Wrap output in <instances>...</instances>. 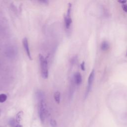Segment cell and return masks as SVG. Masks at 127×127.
<instances>
[{"mask_svg": "<svg viewBox=\"0 0 127 127\" xmlns=\"http://www.w3.org/2000/svg\"><path fill=\"white\" fill-rule=\"evenodd\" d=\"M80 67H81V69L82 70H85V64H84V62H83L81 64H80Z\"/></svg>", "mask_w": 127, "mask_h": 127, "instance_id": "obj_17", "label": "cell"}, {"mask_svg": "<svg viewBox=\"0 0 127 127\" xmlns=\"http://www.w3.org/2000/svg\"><path fill=\"white\" fill-rule=\"evenodd\" d=\"M54 99L56 101V102L57 104H59L60 103V100H61V93L59 91H56L55 92L54 95Z\"/></svg>", "mask_w": 127, "mask_h": 127, "instance_id": "obj_10", "label": "cell"}, {"mask_svg": "<svg viewBox=\"0 0 127 127\" xmlns=\"http://www.w3.org/2000/svg\"><path fill=\"white\" fill-rule=\"evenodd\" d=\"M119 2H120V3H121L122 4H125V3H126V1H124V0H119V1H118Z\"/></svg>", "mask_w": 127, "mask_h": 127, "instance_id": "obj_18", "label": "cell"}, {"mask_svg": "<svg viewBox=\"0 0 127 127\" xmlns=\"http://www.w3.org/2000/svg\"><path fill=\"white\" fill-rule=\"evenodd\" d=\"M73 80L74 82L77 85H79L81 84L82 82V76L79 72H76L74 73L73 76Z\"/></svg>", "mask_w": 127, "mask_h": 127, "instance_id": "obj_7", "label": "cell"}, {"mask_svg": "<svg viewBox=\"0 0 127 127\" xmlns=\"http://www.w3.org/2000/svg\"><path fill=\"white\" fill-rule=\"evenodd\" d=\"M64 23L65 28L66 29H69L72 23V19L71 18V15H67L66 14L64 15Z\"/></svg>", "mask_w": 127, "mask_h": 127, "instance_id": "obj_6", "label": "cell"}, {"mask_svg": "<svg viewBox=\"0 0 127 127\" xmlns=\"http://www.w3.org/2000/svg\"><path fill=\"white\" fill-rule=\"evenodd\" d=\"M7 95L4 93L0 94V103L4 102L7 99Z\"/></svg>", "mask_w": 127, "mask_h": 127, "instance_id": "obj_12", "label": "cell"}, {"mask_svg": "<svg viewBox=\"0 0 127 127\" xmlns=\"http://www.w3.org/2000/svg\"><path fill=\"white\" fill-rule=\"evenodd\" d=\"M122 7H123V10L125 12H127V4H122Z\"/></svg>", "mask_w": 127, "mask_h": 127, "instance_id": "obj_16", "label": "cell"}, {"mask_svg": "<svg viewBox=\"0 0 127 127\" xmlns=\"http://www.w3.org/2000/svg\"><path fill=\"white\" fill-rule=\"evenodd\" d=\"M109 48V43L107 41H103L101 45V48L103 51H106Z\"/></svg>", "mask_w": 127, "mask_h": 127, "instance_id": "obj_11", "label": "cell"}, {"mask_svg": "<svg viewBox=\"0 0 127 127\" xmlns=\"http://www.w3.org/2000/svg\"><path fill=\"white\" fill-rule=\"evenodd\" d=\"M23 115V112L22 111H20L17 114L16 116L15 121L17 124H19V123L21 122Z\"/></svg>", "mask_w": 127, "mask_h": 127, "instance_id": "obj_9", "label": "cell"}, {"mask_svg": "<svg viewBox=\"0 0 127 127\" xmlns=\"http://www.w3.org/2000/svg\"><path fill=\"white\" fill-rule=\"evenodd\" d=\"M15 127H23V126H22V125H20V124H17V125L15 126Z\"/></svg>", "mask_w": 127, "mask_h": 127, "instance_id": "obj_19", "label": "cell"}, {"mask_svg": "<svg viewBox=\"0 0 127 127\" xmlns=\"http://www.w3.org/2000/svg\"><path fill=\"white\" fill-rule=\"evenodd\" d=\"M22 43H23V46L24 49V50L27 54V56H28V58L30 60H32V58L31 57V52L29 49V44H28V39L26 37H25L23 38L22 40Z\"/></svg>", "mask_w": 127, "mask_h": 127, "instance_id": "obj_5", "label": "cell"}, {"mask_svg": "<svg viewBox=\"0 0 127 127\" xmlns=\"http://www.w3.org/2000/svg\"><path fill=\"white\" fill-rule=\"evenodd\" d=\"M46 104L45 100H42L38 101V113L40 120L44 122L46 116Z\"/></svg>", "mask_w": 127, "mask_h": 127, "instance_id": "obj_2", "label": "cell"}, {"mask_svg": "<svg viewBox=\"0 0 127 127\" xmlns=\"http://www.w3.org/2000/svg\"><path fill=\"white\" fill-rule=\"evenodd\" d=\"M126 56H127V54H126Z\"/></svg>", "mask_w": 127, "mask_h": 127, "instance_id": "obj_20", "label": "cell"}, {"mask_svg": "<svg viewBox=\"0 0 127 127\" xmlns=\"http://www.w3.org/2000/svg\"><path fill=\"white\" fill-rule=\"evenodd\" d=\"M94 76H95V72L94 70H92L91 72H90L88 78V84H87V90L86 91V94L85 96H87L90 91V90L91 89V87L94 81Z\"/></svg>", "mask_w": 127, "mask_h": 127, "instance_id": "obj_4", "label": "cell"}, {"mask_svg": "<svg viewBox=\"0 0 127 127\" xmlns=\"http://www.w3.org/2000/svg\"><path fill=\"white\" fill-rule=\"evenodd\" d=\"M50 125L52 127H57V122L54 119H51L50 120Z\"/></svg>", "mask_w": 127, "mask_h": 127, "instance_id": "obj_14", "label": "cell"}, {"mask_svg": "<svg viewBox=\"0 0 127 127\" xmlns=\"http://www.w3.org/2000/svg\"><path fill=\"white\" fill-rule=\"evenodd\" d=\"M38 2L41 3H43L44 4H47L49 3V1L47 0H41L38 1Z\"/></svg>", "mask_w": 127, "mask_h": 127, "instance_id": "obj_15", "label": "cell"}, {"mask_svg": "<svg viewBox=\"0 0 127 127\" xmlns=\"http://www.w3.org/2000/svg\"><path fill=\"white\" fill-rule=\"evenodd\" d=\"M15 120L13 118H10L8 121V124L11 127H15V126L16 125Z\"/></svg>", "mask_w": 127, "mask_h": 127, "instance_id": "obj_13", "label": "cell"}, {"mask_svg": "<svg viewBox=\"0 0 127 127\" xmlns=\"http://www.w3.org/2000/svg\"><path fill=\"white\" fill-rule=\"evenodd\" d=\"M36 96L37 100L39 101L44 100L45 94L41 90H38L36 92Z\"/></svg>", "mask_w": 127, "mask_h": 127, "instance_id": "obj_8", "label": "cell"}, {"mask_svg": "<svg viewBox=\"0 0 127 127\" xmlns=\"http://www.w3.org/2000/svg\"><path fill=\"white\" fill-rule=\"evenodd\" d=\"M5 53L6 57L8 58L13 59L17 55V50L14 46H11L6 48Z\"/></svg>", "mask_w": 127, "mask_h": 127, "instance_id": "obj_3", "label": "cell"}, {"mask_svg": "<svg viewBox=\"0 0 127 127\" xmlns=\"http://www.w3.org/2000/svg\"><path fill=\"white\" fill-rule=\"evenodd\" d=\"M39 59L40 65L41 75L44 79H47L49 75L47 60L46 58H45L44 56L42 54L39 55Z\"/></svg>", "mask_w": 127, "mask_h": 127, "instance_id": "obj_1", "label": "cell"}]
</instances>
